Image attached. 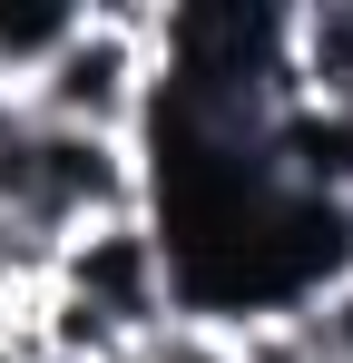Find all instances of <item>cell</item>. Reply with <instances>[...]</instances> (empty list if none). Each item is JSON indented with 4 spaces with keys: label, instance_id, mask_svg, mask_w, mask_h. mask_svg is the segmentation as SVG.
Segmentation results:
<instances>
[{
    "label": "cell",
    "instance_id": "cell-4",
    "mask_svg": "<svg viewBox=\"0 0 353 363\" xmlns=\"http://www.w3.org/2000/svg\"><path fill=\"white\" fill-rule=\"evenodd\" d=\"M216 344H226V363H324V344H314V314H304V304L235 314V324H216Z\"/></svg>",
    "mask_w": 353,
    "mask_h": 363
},
{
    "label": "cell",
    "instance_id": "cell-3",
    "mask_svg": "<svg viewBox=\"0 0 353 363\" xmlns=\"http://www.w3.org/2000/svg\"><path fill=\"white\" fill-rule=\"evenodd\" d=\"M285 89L294 108L353 118V0H294L285 10Z\"/></svg>",
    "mask_w": 353,
    "mask_h": 363
},
{
    "label": "cell",
    "instance_id": "cell-6",
    "mask_svg": "<svg viewBox=\"0 0 353 363\" xmlns=\"http://www.w3.org/2000/svg\"><path fill=\"white\" fill-rule=\"evenodd\" d=\"M147 363H226V344H216V324H186V314H176L167 334L147 344Z\"/></svg>",
    "mask_w": 353,
    "mask_h": 363
},
{
    "label": "cell",
    "instance_id": "cell-5",
    "mask_svg": "<svg viewBox=\"0 0 353 363\" xmlns=\"http://www.w3.org/2000/svg\"><path fill=\"white\" fill-rule=\"evenodd\" d=\"M304 314H314V344H324V363H353V275H344V285H324Z\"/></svg>",
    "mask_w": 353,
    "mask_h": 363
},
{
    "label": "cell",
    "instance_id": "cell-2",
    "mask_svg": "<svg viewBox=\"0 0 353 363\" xmlns=\"http://www.w3.org/2000/svg\"><path fill=\"white\" fill-rule=\"evenodd\" d=\"M59 295H79L89 314H108L128 344H157L176 324V275H167V245L147 216H108V226H79L59 245Z\"/></svg>",
    "mask_w": 353,
    "mask_h": 363
},
{
    "label": "cell",
    "instance_id": "cell-1",
    "mask_svg": "<svg viewBox=\"0 0 353 363\" xmlns=\"http://www.w3.org/2000/svg\"><path fill=\"white\" fill-rule=\"evenodd\" d=\"M30 128H79V138H138L157 108V0H89L59 50L10 99Z\"/></svg>",
    "mask_w": 353,
    "mask_h": 363
}]
</instances>
